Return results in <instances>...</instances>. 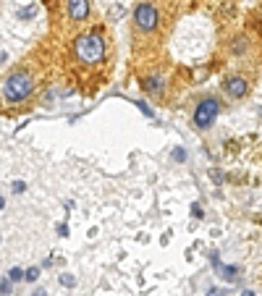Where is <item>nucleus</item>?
Masks as SVG:
<instances>
[{
  "label": "nucleus",
  "mask_w": 262,
  "mask_h": 296,
  "mask_svg": "<svg viewBox=\"0 0 262 296\" xmlns=\"http://www.w3.org/2000/svg\"><path fill=\"white\" fill-rule=\"evenodd\" d=\"M234 53L236 55H246V53H249V40H246V37H236L234 40Z\"/></svg>",
  "instance_id": "nucleus-9"
},
{
  "label": "nucleus",
  "mask_w": 262,
  "mask_h": 296,
  "mask_svg": "<svg viewBox=\"0 0 262 296\" xmlns=\"http://www.w3.org/2000/svg\"><path fill=\"white\" fill-rule=\"evenodd\" d=\"M60 286L73 288V286H76V278H73V275H60Z\"/></svg>",
  "instance_id": "nucleus-14"
},
{
  "label": "nucleus",
  "mask_w": 262,
  "mask_h": 296,
  "mask_svg": "<svg viewBox=\"0 0 262 296\" xmlns=\"http://www.w3.org/2000/svg\"><path fill=\"white\" fill-rule=\"evenodd\" d=\"M34 296H48V291H42V288H37V291H34Z\"/></svg>",
  "instance_id": "nucleus-21"
},
{
  "label": "nucleus",
  "mask_w": 262,
  "mask_h": 296,
  "mask_svg": "<svg viewBox=\"0 0 262 296\" xmlns=\"http://www.w3.org/2000/svg\"><path fill=\"white\" fill-rule=\"evenodd\" d=\"M241 296H254V291H244Z\"/></svg>",
  "instance_id": "nucleus-23"
},
{
  "label": "nucleus",
  "mask_w": 262,
  "mask_h": 296,
  "mask_svg": "<svg viewBox=\"0 0 262 296\" xmlns=\"http://www.w3.org/2000/svg\"><path fill=\"white\" fill-rule=\"evenodd\" d=\"M68 16L76 24L87 21L89 19V0H68Z\"/></svg>",
  "instance_id": "nucleus-6"
},
{
  "label": "nucleus",
  "mask_w": 262,
  "mask_h": 296,
  "mask_svg": "<svg viewBox=\"0 0 262 296\" xmlns=\"http://www.w3.org/2000/svg\"><path fill=\"white\" fill-rule=\"evenodd\" d=\"M192 215H194V217H199V220L205 217V212H202V207H199V205H192Z\"/></svg>",
  "instance_id": "nucleus-18"
},
{
  "label": "nucleus",
  "mask_w": 262,
  "mask_h": 296,
  "mask_svg": "<svg viewBox=\"0 0 262 296\" xmlns=\"http://www.w3.org/2000/svg\"><path fill=\"white\" fill-rule=\"evenodd\" d=\"M173 160H186V152H183L181 147H176L173 150Z\"/></svg>",
  "instance_id": "nucleus-17"
},
{
  "label": "nucleus",
  "mask_w": 262,
  "mask_h": 296,
  "mask_svg": "<svg viewBox=\"0 0 262 296\" xmlns=\"http://www.w3.org/2000/svg\"><path fill=\"white\" fill-rule=\"evenodd\" d=\"M218 113H220V100L218 97H212V95L199 97V102L194 107V116H192L194 129L197 131H207L215 123V118H218Z\"/></svg>",
  "instance_id": "nucleus-3"
},
{
  "label": "nucleus",
  "mask_w": 262,
  "mask_h": 296,
  "mask_svg": "<svg viewBox=\"0 0 262 296\" xmlns=\"http://www.w3.org/2000/svg\"><path fill=\"white\" fill-rule=\"evenodd\" d=\"M8 293H11V280L0 278V296H8Z\"/></svg>",
  "instance_id": "nucleus-13"
},
{
  "label": "nucleus",
  "mask_w": 262,
  "mask_h": 296,
  "mask_svg": "<svg viewBox=\"0 0 262 296\" xmlns=\"http://www.w3.org/2000/svg\"><path fill=\"white\" fill-rule=\"evenodd\" d=\"M34 13H37V8H34V6H26V8H21V11H19V21L34 19Z\"/></svg>",
  "instance_id": "nucleus-10"
},
{
  "label": "nucleus",
  "mask_w": 262,
  "mask_h": 296,
  "mask_svg": "<svg viewBox=\"0 0 262 296\" xmlns=\"http://www.w3.org/2000/svg\"><path fill=\"white\" fill-rule=\"evenodd\" d=\"M34 76L32 71H26V68H16V71H11L6 79H3V100L8 105H19L24 100H29L34 95Z\"/></svg>",
  "instance_id": "nucleus-2"
},
{
  "label": "nucleus",
  "mask_w": 262,
  "mask_h": 296,
  "mask_svg": "<svg viewBox=\"0 0 262 296\" xmlns=\"http://www.w3.org/2000/svg\"><path fill=\"white\" fill-rule=\"evenodd\" d=\"M207 296H226V291H218V288H212Z\"/></svg>",
  "instance_id": "nucleus-20"
},
{
  "label": "nucleus",
  "mask_w": 262,
  "mask_h": 296,
  "mask_svg": "<svg viewBox=\"0 0 262 296\" xmlns=\"http://www.w3.org/2000/svg\"><path fill=\"white\" fill-rule=\"evenodd\" d=\"M223 92L234 100H241V97L249 95V82H246L241 73H231L223 79Z\"/></svg>",
  "instance_id": "nucleus-5"
},
{
  "label": "nucleus",
  "mask_w": 262,
  "mask_h": 296,
  "mask_svg": "<svg viewBox=\"0 0 262 296\" xmlns=\"http://www.w3.org/2000/svg\"><path fill=\"white\" fill-rule=\"evenodd\" d=\"M8 280H11V283H19V280H24V270L21 268H11L8 270Z\"/></svg>",
  "instance_id": "nucleus-11"
},
{
  "label": "nucleus",
  "mask_w": 262,
  "mask_h": 296,
  "mask_svg": "<svg viewBox=\"0 0 262 296\" xmlns=\"http://www.w3.org/2000/svg\"><path fill=\"white\" fill-rule=\"evenodd\" d=\"M73 55L82 66H97L105 58V37L100 29H92L84 32L73 40Z\"/></svg>",
  "instance_id": "nucleus-1"
},
{
  "label": "nucleus",
  "mask_w": 262,
  "mask_h": 296,
  "mask_svg": "<svg viewBox=\"0 0 262 296\" xmlns=\"http://www.w3.org/2000/svg\"><path fill=\"white\" fill-rule=\"evenodd\" d=\"M3 207H6V199H3V197H0V210H3Z\"/></svg>",
  "instance_id": "nucleus-22"
},
{
  "label": "nucleus",
  "mask_w": 262,
  "mask_h": 296,
  "mask_svg": "<svg viewBox=\"0 0 262 296\" xmlns=\"http://www.w3.org/2000/svg\"><path fill=\"white\" fill-rule=\"evenodd\" d=\"M13 192H16V194H24V192H26V183H24V181H13Z\"/></svg>",
  "instance_id": "nucleus-16"
},
{
  "label": "nucleus",
  "mask_w": 262,
  "mask_h": 296,
  "mask_svg": "<svg viewBox=\"0 0 262 296\" xmlns=\"http://www.w3.org/2000/svg\"><path fill=\"white\" fill-rule=\"evenodd\" d=\"M218 275L223 280H236L239 278V268L236 265H218Z\"/></svg>",
  "instance_id": "nucleus-8"
},
{
  "label": "nucleus",
  "mask_w": 262,
  "mask_h": 296,
  "mask_svg": "<svg viewBox=\"0 0 262 296\" xmlns=\"http://www.w3.org/2000/svg\"><path fill=\"white\" fill-rule=\"evenodd\" d=\"M3 60H6V53H0V63H3Z\"/></svg>",
  "instance_id": "nucleus-24"
},
{
  "label": "nucleus",
  "mask_w": 262,
  "mask_h": 296,
  "mask_svg": "<svg viewBox=\"0 0 262 296\" xmlns=\"http://www.w3.org/2000/svg\"><path fill=\"white\" fill-rule=\"evenodd\" d=\"M142 89L147 92L149 97L163 100V95H165V82L160 79V76H147V79H142Z\"/></svg>",
  "instance_id": "nucleus-7"
},
{
  "label": "nucleus",
  "mask_w": 262,
  "mask_h": 296,
  "mask_svg": "<svg viewBox=\"0 0 262 296\" xmlns=\"http://www.w3.org/2000/svg\"><path fill=\"white\" fill-rule=\"evenodd\" d=\"M134 24H136V29L139 32H144V34H149V32H155V29L160 26V11L152 6V3H139L134 8Z\"/></svg>",
  "instance_id": "nucleus-4"
},
{
  "label": "nucleus",
  "mask_w": 262,
  "mask_h": 296,
  "mask_svg": "<svg viewBox=\"0 0 262 296\" xmlns=\"http://www.w3.org/2000/svg\"><path fill=\"white\" fill-rule=\"evenodd\" d=\"M58 236H68V226H66V223L58 226Z\"/></svg>",
  "instance_id": "nucleus-19"
},
{
  "label": "nucleus",
  "mask_w": 262,
  "mask_h": 296,
  "mask_svg": "<svg viewBox=\"0 0 262 296\" xmlns=\"http://www.w3.org/2000/svg\"><path fill=\"white\" fill-rule=\"evenodd\" d=\"M37 278H40V268H29V270H24V280H29V283H34Z\"/></svg>",
  "instance_id": "nucleus-12"
},
{
  "label": "nucleus",
  "mask_w": 262,
  "mask_h": 296,
  "mask_svg": "<svg viewBox=\"0 0 262 296\" xmlns=\"http://www.w3.org/2000/svg\"><path fill=\"white\" fill-rule=\"evenodd\" d=\"M136 105H139V110H142V113H144L147 118H152V116H155V113H152V107H149L147 102H142V100H139V102H136Z\"/></svg>",
  "instance_id": "nucleus-15"
}]
</instances>
